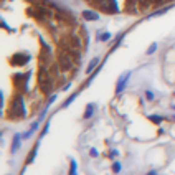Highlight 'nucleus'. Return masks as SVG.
<instances>
[{
    "label": "nucleus",
    "instance_id": "nucleus-14",
    "mask_svg": "<svg viewBox=\"0 0 175 175\" xmlns=\"http://www.w3.org/2000/svg\"><path fill=\"white\" fill-rule=\"evenodd\" d=\"M155 50H157V43L154 42L152 45L149 46V50H147V55H154V53H155Z\"/></svg>",
    "mask_w": 175,
    "mask_h": 175
},
{
    "label": "nucleus",
    "instance_id": "nucleus-12",
    "mask_svg": "<svg viewBox=\"0 0 175 175\" xmlns=\"http://www.w3.org/2000/svg\"><path fill=\"white\" fill-rule=\"evenodd\" d=\"M76 96H78V92H73V94H71V96H69V98L66 99V101H65V102H63V108H68V106H69V104H71V102L74 101V99H76Z\"/></svg>",
    "mask_w": 175,
    "mask_h": 175
},
{
    "label": "nucleus",
    "instance_id": "nucleus-19",
    "mask_svg": "<svg viewBox=\"0 0 175 175\" xmlns=\"http://www.w3.org/2000/svg\"><path fill=\"white\" fill-rule=\"evenodd\" d=\"M2 25H3V28H7V30H8V32H13V30H12V28H10V27L7 25V22H5L3 18H2Z\"/></svg>",
    "mask_w": 175,
    "mask_h": 175
},
{
    "label": "nucleus",
    "instance_id": "nucleus-13",
    "mask_svg": "<svg viewBox=\"0 0 175 175\" xmlns=\"http://www.w3.org/2000/svg\"><path fill=\"white\" fill-rule=\"evenodd\" d=\"M121 168H122L121 162H114V164H112V172H114V173H119Z\"/></svg>",
    "mask_w": 175,
    "mask_h": 175
},
{
    "label": "nucleus",
    "instance_id": "nucleus-11",
    "mask_svg": "<svg viewBox=\"0 0 175 175\" xmlns=\"http://www.w3.org/2000/svg\"><path fill=\"white\" fill-rule=\"evenodd\" d=\"M111 37H112V35H111L109 32H108V33H99V35H98V40H99V42H109Z\"/></svg>",
    "mask_w": 175,
    "mask_h": 175
},
{
    "label": "nucleus",
    "instance_id": "nucleus-17",
    "mask_svg": "<svg viewBox=\"0 0 175 175\" xmlns=\"http://www.w3.org/2000/svg\"><path fill=\"white\" fill-rule=\"evenodd\" d=\"M48 129H50V122H46V124H45V127H43V132H42V136H40V137H43L45 134L48 132Z\"/></svg>",
    "mask_w": 175,
    "mask_h": 175
},
{
    "label": "nucleus",
    "instance_id": "nucleus-2",
    "mask_svg": "<svg viewBox=\"0 0 175 175\" xmlns=\"http://www.w3.org/2000/svg\"><path fill=\"white\" fill-rule=\"evenodd\" d=\"M12 61H13V65L23 66V65H27V63L30 61V55H27V53H15V56L12 58Z\"/></svg>",
    "mask_w": 175,
    "mask_h": 175
},
{
    "label": "nucleus",
    "instance_id": "nucleus-6",
    "mask_svg": "<svg viewBox=\"0 0 175 175\" xmlns=\"http://www.w3.org/2000/svg\"><path fill=\"white\" fill-rule=\"evenodd\" d=\"M94 109H96V106H94L92 102H89V104L86 106V111H84V116H83V118H84V119H91L92 114H94Z\"/></svg>",
    "mask_w": 175,
    "mask_h": 175
},
{
    "label": "nucleus",
    "instance_id": "nucleus-8",
    "mask_svg": "<svg viewBox=\"0 0 175 175\" xmlns=\"http://www.w3.org/2000/svg\"><path fill=\"white\" fill-rule=\"evenodd\" d=\"M69 175H78V164L74 159L69 160Z\"/></svg>",
    "mask_w": 175,
    "mask_h": 175
},
{
    "label": "nucleus",
    "instance_id": "nucleus-18",
    "mask_svg": "<svg viewBox=\"0 0 175 175\" xmlns=\"http://www.w3.org/2000/svg\"><path fill=\"white\" fill-rule=\"evenodd\" d=\"M89 155H91V157H98V155H99V152H98L96 149H91V150H89Z\"/></svg>",
    "mask_w": 175,
    "mask_h": 175
},
{
    "label": "nucleus",
    "instance_id": "nucleus-10",
    "mask_svg": "<svg viewBox=\"0 0 175 175\" xmlns=\"http://www.w3.org/2000/svg\"><path fill=\"white\" fill-rule=\"evenodd\" d=\"M98 63H99V58H94V60H91L89 65H88V68H86V73H91L92 69H94V66H98Z\"/></svg>",
    "mask_w": 175,
    "mask_h": 175
},
{
    "label": "nucleus",
    "instance_id": "nucleus-15",
    "mask_svg": "<svg viewBox=\"0 0 175 175\" xmlns=\"http://www.w3.org/2000/svg\"><path fill=\"white\" fill-rule=\"evenodd\" d=\"M145 98H147L149 101H154V92L152 91H145Z\"/></svg>",
    "mask_w": 175,
    "mask_h": 175
},
{
    "label": "nucleus",
    "instance_id": "nucleus-21",
    "mask_svg": "<svg viewBox=\"0 0 175 175\" xmlns=\"http://www.w3.org/2000/svg\"><path fill=\"white\" fill-rule=\"evenodd\" d=\"M152 2H155V3H157V2H162V0H152Z\"/></svg>",
    "mask_w": 175,
    "mask_h": 175
},
{
    "label": "nucleus",
    "instance_id": "nucleus-9",
    "mask_svg": "<svg viewBox=\"0 0 175 175\" xmlns=\"http://www.w3.org/2000/svg\"><path fill=\"white\" fill-rule=\"evenodd\" d=\"M147 118L154 122V124H160L162 121H164V118L162 116H159V114H150V116H147Z\"/></svg>",
    "mask_w": 175,
    "mask_h": 175
},
{
    "label": "nucleus",
    "instance_id": "nucleus-7",
    "mask_svg": "<svg viewBox=\"0 0 175 175\" xmlns=\"http://www.w3.org/2000/svg\"><path fill=\"white\" fill-rule=\"evenodd\" d=\"M172 8V5H168V7H164V8H160V10H157V12H154V13H150L147 18H154V17H159V15H164L165 12H168Z\"/></svg>",
    "mask_w": 175,
    "mask_h": 175
},
{
    "label": "nucleus",
    "instance_id": "nucleus-5",
    "mask_svg": "<svg viewBox=\"0 0 175 175\" xmlns=\"http://www.w3.org/2000/svg\"><path fill=\"white\" fill-rule=\"evenodd\" d=\"M83 18L88 20V22H94L99 18V15L96 13V12H91V10H84L83 12Z\"/></svg>",
    "mask_w": 175,
    "mask_h": 175
},
{
    "label": "nucleus",
    "instance_id": "nucleus-20",
    "mask_svg": "<svg viewBox=\"0 0 175 175\" xmlns=\"http://www.w3.org/2000/svg\"><path fill=\"white\" fill-rule=\"evenodd\" d=\"M147 175H157V172H155V170H150V172H149Z\"/></svg>",
    "mask_w": 175,
    "mask_h": 175
},
{
    "label": "nucleus",
    "instance_id": "nucleus-1",
    "mask_svg": "<svg viewBox=\"0 0 175 175\" xmlns=\"http://www.w3.org/2000/svg\"><path fill=\"white\" fill-rule=\"evenodd\" d=\"M131 78V71H126L122 76L118 79V84H116V94H121L122 91L126 89V86H127V81H129Z\"/></svg>",
    "mask_w": 175,
    "mask_h": 175
},
{
    "label": "nucleus",
    "instance_id": "nucleus-3",
    "mask_svg": "<svg viewBox=\"0 0 175 175\" xmlns=\"http://www.w3.org/2000/svg\"><path fill=\"white\" fill-rule=\"evenodd\" d=\"M38 126H40V121H35L33 124H32V127H30V131H27L25 134H22V137H23V139H30L33 134L38 131Z\"/></svg>",
    "mask_w": 175,
    "mask_h": 175
},
{
    "label": "nucleus",
    "instance_id": "nucleus-4",
    "mask_svg": "<svg viewBox=\"0 0 175 175\" xmlns=\"http://www.w3.org/2000/svg\"><path fill=\"white\" fill-rule=\"evenodd\" d=\"M22 136H20V134H15V137H13V144H12V154H15L17 152V150H18L20 149V145H22Z\"/></svg>",
    "mask_w": 175,
    "mask_h": 175
},
{
    "label": "nucleus",
    "instance_id": "nucleus-16",
    "mask_svg": "<svg viewBox=\"0 0 175 175\" xmlns=\"http://www.w3.org/2000/svg\"><path fill=\"white\" fill-rule=\"evenodd\" d=\"M119 155V152H118V150H116V149H112V150H111V152H109V157H111V159H116V157H118Z\"/></svg>",
    "mask_w": 175,
    "mask_h": 175
},
{
    "label": "nucleus",
    "instance_id": "nucleus-22",
    "mask_svg": "<svg viewBox=\"0 0 175 175\" xmlns=\"http://www.w3.org/2000/svg\"><path fill=\"white\" fill-rule=\"evenodd\" d=\"M172 109H175V106H172Z\"/></svg>",
    "mask_w": 175,
    "mask_h": 175
}]
</instances>
